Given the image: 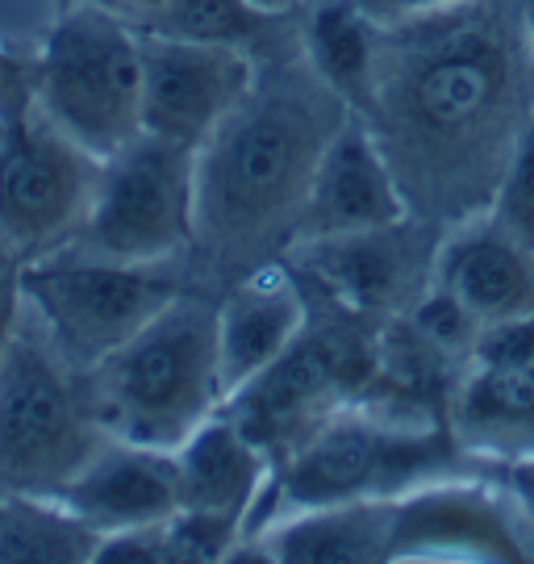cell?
<instances>
[{
  "label": "cell",
  "mask_w": 534,
  "mask_h": 564,
  "mask_svg": "<svg viewBox=\"0 0 534 564\" xmlns=\"http://www.w3.org/2000/svg\"><path fill=\"white\" fill-rule=\"evenodd\" d=\"M393 167L410 218L459 226L489 214L534 113V46L522 0H459L377 25L356 109Z\"/></svg>",
  "instance_id": "obj_1"
},
{
  "label": "cell",
  "mask_w": 534,
  "mask_h": 564,
  "mask_svg": "<svg viewBox=\"0 0 534 564\" xmlns=\"http://www.w3.org/2000/svg\"><path fill=\"white\" fill-rule=\"evenodd\" d=\"M351 118L297 46L259 67L255 88L197 151V251L226 276L268 268L293 247L317 160Z\"/></svg>",
  "instance_id": "obj_2"
},
{
  "label": "cell",
  "mask_w": 534,
  "mask_h": 564,
  "mask_svg": "<svg viewBox=\"0 0 534 564\" xmlns=\"http://www.w3.org/2000/svg\"><path fill=\"white\" fill-rule=\"evenodd\" d=\"M105 431L176 452L226 405L218 360V302L179 293L134 339L88 372Z\"/></svg>",
  "instance_id": "obj_3"
},
{
  "label": "cell",
  "mask_w": 534,
  "mask_h": 564,
  "mask_svg": "<svg viewBox=\"0 0 534 564\" xmlns=\"http://www.w3.org/2000/svg\"><path fill=\"white\" fill-rule=\"evenodd\" d=\"M105 440L88 372L63 360L21 305L0 351V494L59 498Z\"/></svg>",
  "instance_id": "obj_4"
},
{
  "label": "cell",
  "mask_w": 534,
  "mask_h": 564,
  "mask_svg": "<svg viewBox=\"0 0 534 564\" xmlns=\"http://www.w3.org/2000/svg\"><path fill=\"white\" fill-rule=\"evenodd\" d=\"M464 456L456 431L401 405H338L280 460L284 510L401 498L417 485L447 477Z\"/></svg>",
  "instance_id": "obj_5"
},
{
  "label": "cell",
  "mask_w": 534,
  "mask_h": 564,
  "mask_svg": "<svg viewBox=\"0 0 534 564\" xmlns=\"http://www.w3.org/2000/svg\"><path fill=\"white\" fill-rule=\"evenodd\" d=\"M42 113L97 160L142 134L139 21L109 4H63L30 63Z\"/></svg>",
  "instance_id": "obj_6"
},
{
  "label": "cell",
  "mask_w": 534,
  "mask_h": 564,
  "mask_svg": "<svg viewBox=\"0 0 534 564\" xmlns=\"http://www.w3.org/2000/svg\"><path fill=\"white\" fill-rule=\"evenodd\" d=\"M18 289L21 305L79 372H92L109 360L121 343L134 339L163 305L184 293L172 263L105 260L79 247L21 260Z\"/></svg>",
  "instance_id": "obj_7"
},
{
  "label": "cell",
  "mask_w": 534,
  "mask_h": 564,
  "mask_svg": "<svg viewBox=\"0 0 534 564\" xmlns=\"http://www.w3.org/2000/svg\"><path fill=\"white\" fill-rule=\"evenodd\" d=\"M97 176L100 160L42 113L25 67L0 97V242L21 260L72 247Z\"/></svg>",
  "instance_id": "obj_8"
},
{
  "label": "cell",
  "mask_w": 534,
  "mask_h": 564,
  "mask_svg": "<svg viewBox=\"0 0 534 564\" xmlns=\"http://www.w3.org/2000/svg\"><path fill=\"white\" fill-rule=\"evenodd\" d=\"M197 242V147L134 134L100 160L97 193L72 247L126 263H176Z\"/></svg>",
  "instance_id": "obj_9"
},
{
  "label": "cell",
  "mask_w": 534,
  "mask_h": 564,
  "mask_svg": "<svg viewBox=\"0 0 534 564\" xmlns=\"http://www.w3.org/2000/svg\"><path fill=\"white\" fill-rule=\"evenodd\" d=\"M372 381L377 351L351 339L347 326L317 330L309 318L301 339L272 368H263L255 381L242 384L235 398H226L221 410L255 444L268 447L272 460H284L317 423H326L338 405L351 402L359 384Z\"/></svg>",
  "instance_id": "obj_10"
},
{
  "label": "cell",
  "mask_w": 534,
  "mask_h": 564,
  "mask_svg": "<svg viewBox=\"0 0 534 564\" xmlns=\"http://www.w3.org/2000/svg\"><path fill=\"white\" fill-rule=\"evenodd\" d=\"M142 130L205 147V139L255 88L259 59L238 46L167 39L142 30Z\"/></svg>",
  "instance_id": "obj_11"
},
{
  "label": "cell",
  "mask_w": 534,
  "mask_h": 564,
  "mask_svg": "<svg viewBox=\"0 0 534 564\" xmlns=\"http://www.w3.org/2000/svg\"><path fill=\"white\" fill-rule=\"evenodd\" d=\"M438 235V226L405 218L380 230L297 242L293 251L301 256V276L317 281L347 314L401 318L435 281Z\"/></svg>",
  "instance_id": "obj_12"
},
{
  "label": "cell",
  "mask_w": 534,
  "mask_h": 564,
  "mask_svg": "<svg viewBox=\"0 0 534 564\" xmlns=\"http://www.w3.org/2000/svg\"><path fill=\"white\" fill-rule=\"evenodd\" d=\"M393 561H526V544L484 485L435 477L396 498Z\"/></svg>",
  "instance_id": "obj_13"
},
{
  "label": "cell",
  "mask_w": 534,
  "mask_h": 564,
  "mask_svg": "<svg viewBox=\"0 0 534 564\" xmlns=\"http://www.w3.org/2000/svg\"><path fill=\"white\" fill-rule=\"evenodd\" d=\"M431 284L443 289L484 335L534 314V247L514 239L489 214H476L438 235Z\"/></svg>",
  "instance_id": "obj_14"
},
{
  "label": "cell",
  "mask_w": 534,
  "mask_h": 564,
  "mask_svg": "<svg viewBox=\"0 0 534 564\" xmlns=\"http://www.w3.org/2000/svg\"><path fill=\"white\" fill-rule=\"evenodd\" d=\"M405 218H410V205L401 197L393 167L372 139V130L363 126V118L351 113L317 160L297 242L380 230V226L405 223Z\"/></svg>",
  "instance_id": "obj_15"
},
{
  "label": "cell",
  "mask_w": 534,
  "mask_h": 564,
  "mask_svg": "<svg viewBox=\"0 0 534 564\" xmlns=\"http://www.w3.org/2000/svg\"><path fill=\"white\" fill-rule=\"evenodd\" d=\"M59 498L100 540L118 531H134V527L163 523L179 510L176 452L109 435L84 460L76 477L63 485Z\"/></svg>",
  "instance_id": "obj_16"
},
{
  "label": "cell",
  "mask_w": 534,
  "mask_h": 564,
  "mask_svg": "<svg viewBox=\"0 0 534 564\" xmlns=\"http://www.w3.org/2000/svg\"><path fill=\"white\" fill-rule=\"evenodd\" d=\"M309 326V297L280 268H259L230 284L218 302V360L226 398L251 384L301 339Z\"/></svg>",
  "instance_id": "obj_17"
},
{
  "label": "cell",
  "mask_w": 534,
  "mask_h": 564,
  "mask_svg": "<svg viewBox=\"0 0 534 564\" xmlns=\"http://www.w3.org/2000/svg\"><path fill=\"white\" fill-rule=\"evenodd\" d=\"M393 535L396 498H359V502L288 510L284 519H272L255 535H242L230 561H247L251 552L259 561L284 564L393 561Z\"/></svg>",
  "instance_id": "obj_18"
},
{
  "label": "cell",
  "mask_w": 534,
  "mask_h": 564,
  "mask_svg": "<svg viewBox=\"0 0 534 564\" xmlns=\"http://www.w3.org/2000/svg\"><path fill=\"white\" fill-rule=\"evenodd\" d=\"M272 468V452L255 444L226 410H218L176 447L179 510L238 523L247 535V523L268 494Z\"/></svg>",
  "instance_id": "obj_19"
},
{
  "label": "cell",
  "mask_w": 534,
  "mask_h": 564,
  "mask_svg": "<svg viewBox=\"0 0 534 564\" xmlns=\"http://www.w3.org/2000/svg\"><path fill=\"white\" fill-rule=\"evenodd\" d=\"M464 452L484 460L534 456V364L472 360L451 389V419Z\"/></svg>",
  "instance_id": "obj_20"
},
{
  "label": "cell",
  "mask_w": 534,
  "mask_h": 564,
  "mask_svg": "<svg viewBox=\"0 0 534 564\" xmlns=\"http://www.w3.org/2000/svg\"><path fill=\"white\" fill-rule=\"evenodd\" d=\"M100 535L51 494H0V564L97 561Z\"/></svg>",
  "instance_id": "obj_21"
},
{
  "label": "cell",
  "mask_w": 534,
  "mask_h": 564,
  "mask_svg": "<svg viewBox=\"0 0 534 564\" xmlns=\"http://www.w3.org/2000/svg\"><path fill=\"white\" fill-rule=\"evenodd\" d=\"M377 25L359 13L351 0H314L301 21V55L309 59L322 84L335 88L356 113L368 93Z\"/></svg>",
  "instance_id": "obj_22"
},
{
  "label": "cell",
  "mask_w": 534,
  "mask_h": 564,
  "mask_svg": "<svg viewBox=\"0 0 534 564\" xmlns=\"http://www.w3.org/2000/svg\"><path fill=\"white\" fill-rule=\"evenodd\" d=\"M288 21L293 18L263 13L251 0H163L139 25L155 30V34H167V39L214 42V46H238V51L259 55L263 46L280 51Z\"/></svg>",
  "instance_id": "obj_23"
},
{
  "label": "cell",
  "mask_w": 534,
  "mask_h": 564,
  "mask_svg": "<svg viewBox=\"0 0 534 564\" xmlns=\"http://www.w3.org/2000/svg\"><path fill=\"white\" fill-rule=\"evenodd\" d=\"M489 218H497L514 239L534 247V113L526 118L514 151L505 160L501 184H497L493 205H489Z\"/></svg>",
  "instance_id": "obj_24"
},
{
  "label": "cell",
  "mask_w": 534,
  "mask_h": 564,
  "mask_svg": "<svg viewBox=\"0 0 534 564\" xmlns=\"http://www.w3.org/2000/svg\"><path fill=\"white\" fill-rule=\"evenodd\" d=\"M372 25H396V21H414L438 9H451L459 0H351Z\"/></svg>",
  "instance_id": "obj_25"
},
{
  "label": "cell",
  "mask_w": 534,
  "mask_h": 564,
  "mask_svg": "<svg viewBox=\"0 0 534 564\" xmlns=\"http://www.w3.org/2000/svg\"><path fill=\"white\" fill-rule=\"evenodd\" d=\"M18 268H21V260L0 242V351H4V343H9L13 326H18V314H21Z\"/></svg>",
  "instance_id": "obj_26"
},
{
  "label": "cell",
  "mask_w": 534,
  "mask_h": 564,
  "mask_svg": "<svg viewBox=\"0 0 534 564\" xmlns=\"http://www.w3.org/2000/svg\"><path fill=\"white\" fill-rule=\"evenodd\" d=\"M501 477L510 485V498L517 502L522 519L534 523V456H522V460H501Z\"/></svg>",
  "instance_id": "obj_27"
},
{
  "label": "cell",
  "mask_w": 534,
  "mask_h": 564,
  "mask_svg": "<svg viewBox=\"0 0 534 564\" xmlns=\"http://www.w3.org/2000/svg\"><path fill=\"white\" fill-rule=\"evenodd\" d=\"M255 9H263V13H272V18H297V13H305L314 0H251Z\"/></svg>",
  "instance_id": "obj_28"
},
{
  "label": "cell",
  "mask_w": 534,
  "mask_h": 564,
  "mask_svg": "<svg viewBox=\"0 0 534 564\" xmlns=\"http://www.w3.org/2000/svg\"><path fill=\"white\" fill-rule=\"evenodd\" d=\"M159 4H163V0H118L121 13H130L134 21H142L146 13H151V9H159Z\"/></svg>",
  "instance_id": "obj_29"
},
{
  "label": "cell",
  "mask_w": 534,
  "mask_h": 564,
  "mask_svg": "<svg viewBox=\"0 0 534 564\" xmlns=\"http://www.w3.org/2000/svg\"><path fill=\"white\" fill-rule=\"evenodd\" d=\"M18 76H21V67H13V59H9L4 51H0V97L9 93V84L18 80Z\"/></svg>",
  "instance_id": "obj_30"
},
{
  "label": "cell",
  "mask_w": 534,
  "mask_h": 564,
  "mask_svg": "<svg viewBox=\"0 0 534 564\" xmlns=\"http://www.w3.org/2000/svg\"><path fill=\"white\" fill-rule=\"evenodd\" d=\"M522 13H526V30H531V46H534V0H522Z\"/></svg>",
  "instance_id": "obj_31"
},
{
  "label": "cell",
  "mask_w": 534,
  "mask_h": 564,
  "mask_svg": "<svg viewBox=\"0 0 534 564\" xmlns=\"http://www.w3.org/2000/svg\"><path fill=\"white\" fill-rule=\"evenodd\" d=\"M79 4H109V9H118V0H79Z\"/></svg>",
  "instance_id": "obj_32"
},
{
  "label": "cell",
  "mask_w": 534,
  "mask_h": 564,
  "mask_svg": "<svg viewBox=\"0 0 534 564\" xmlns=\"http://www.w3.org/2000/svg\"><path fill=\"white\" fill-rule=\"evenodd\" d=\"M59 4H72V0H59Z\"/></svg>",
  "instance_id": "obj_33"
}]
</instances>
